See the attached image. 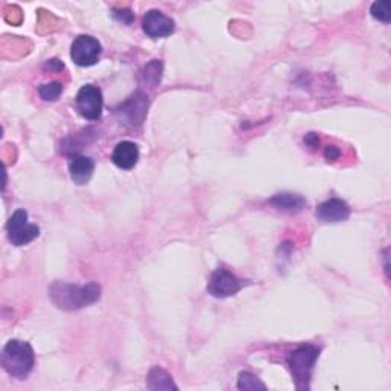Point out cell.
I'll list each match as a JSON object with an SVG mask.
<instances>
[{
	"label": "cell",
	"mask_w": 391,
	"mask_h": 391,
	"mask_svg": "<svg viewBox=\"0 0 391 391\" xmlns=\"http://www.w3.org/2000/svg\"><path fill=\"white\" fill-rule=\"evenodd\" d=\"M324 156H326V159H329V161H335V159L340 158L341 152H340V149H338V147H335V145H329V147H326Z\"/></svg>",
	"instance_id": "20"
},
{
	"label": "cell",
	"mask_w": 391,
	"mask_h": 391,
	"mask_svg": "<svg viewBox=\"0 0 391 391\" xmlns=\"http://www.w3.org/2000/svg\"><path fill=\"white\" fill-rule=\"evenodd\" d=\"M317 217L321 222L335 223L343 222L350 217V206L343 199H329V201L319 204L317 208Z\"/></svg>",
	"instance_id": "10"
},
{
	"label": "cell",
	"mask_w": 391,
	"mask_h": 391,
	"mask_svg": "<svg viewBox=\"0 0 391 391\" xmlns=\"http://www.w3.org/2000/svg\"><path fill=\"white\" fill-rule=\"evenodd\" d=\"M319 349L312 344L298 347L288 356V366L292 373L295 387L298 390H309L312 373H314Z\"/></svg>",
	"instance_id": "3"
},
{
	"label": "cell",
	"mask_w": 391,
	"mask_h": 391,
	"mask_svg": "<svg viewBox=\"0 0 391 391\" xmlns=\"http://www.w3.org/2000/svg\"><path fill=\"white\" fill-rule=\"evenodd\" d=\"M243 286H245V281L240 280L239 277L227 271V269L219 267L213 272L206 289L208 293H211L216 298H228L240 292Z\"/></svg>",
	"instance_id": "5"
},
{
	"label": "cell",
	"mask_w": 391,
	"mask_h": 391,
	"mask_svg": "<svg viewBox=\"0 0 391 391\" xmlns=\"http://www.w3.org/2000/svg\"><path fill=\"white\" fill-rule=\"evenodd\" d=\"M36 364L32 347L20 340L8 341L2 350V367L13 378L23 379L29 375Z\"/></svg>",
	"instance_id": "2"
},
{
	"label": "cell",
	"mask_w": 391,
	"mask_h": 391,
	"mask_svg": "<svg viewBox=\"0 0 391 391\" xmlns=\"http://www.w3.org/2000/svg\"><path fill=\"white\" fill-rule=\"evenodd\" d=\"M147 387L150 390H178L173 378L159 367H153L150 370L149 376H147Z\"/></svg>",
	"instance_id": "14"
},
{
	"label": "cell",
	"mask_w": 391,
	"mask_h": 391,
	"mask_svg": "<svg viewBox=\"0 0 391 391\" xmlns=\"http://www.w3.org/2000/svg\"><path fill=\"white\" fill-rule=\"evenodd\" d=\"M39 93L45 101H55V100H58L60 95L63 93V84L58 81L43 84L39 88Z\"/></svg>",
	"instance_id": "17"
},
{
	"label": "cell",
	"mask_w": 391,
	"mask_h": 391,
	"mask_svg": "<svg viewBox=\"0 0 391 391\" xmlns=\"http://www.w3.org/2000/svg\"><path fill=\"white\" fill-rule=\"evenodd\" d=\"M274 208L280 211H288V213H297L301 211L304 206H306V201L298 194L292 193H281L275 194L271 201H269Z\"/></svg>",
	"instance_id": "13"
},
{
	"label": "cell",
	"mask_w": 391,
	"mask_h": 391,
	"mask_svg": "<svg viewBox=\"0 0 391 391\" xmlns=\"http://www.w3.org/2000/svg\"><path fill=\"white\" fill-rule=\"evenodd\" d=\"M112 161L117 165L118 168L123 170H132L139 161V149L138 145L132 141H123L119 143L114 154H112Z\"/></svg>",
	"instance_id": "11"
},
{
	"label": "cell",
	"mask_w": 391,
	"mask_h": 391,
	"mask_svg": "<svg viewBox=\"0 0 391 391\" xmlns=\"http://www.w3.org/2000/svg\"><path fill=\"white\" fill-rule=\"evenodd\" d=\"M95 164L88 156L81 154H74L71 161H69V173H71V178L78 185H84L86 182H89V179L93 175Z\"/></svg>",
	"instance_id": "12"
},
{
	"label": "cell",
	"mask_w": 391,
	"mask_h": 391,
	"mask_svg": "<svg viewBox=\"0 0 391 391\" xmlns=\"http://www.w3.org/2000/svg\"><path fill=\"white\" fill-rule=\"evenodd\" d=\"M371 15L375 17L376 20L379 22H384V23H390L391 20V15H390V8L387 5V2L384 0H379V2H375L371 5V10H370Z\"/></svg>",
	"instance_id": "18"
},
{
	"label": "cell",
	"mask_w": 391,
	"mask_h": 391,
	"mask_svg": "<svg viewBox=\"0 0 391 391\" xmlns=\"http://www.w3.org/2000/svg\"><path fill=\"white\" fill-rule=\"evenodd\" d=\"M45 67H48L49 71H62V69H63L65 66H63L62 62H58L57 58H54V60H49V62L46 63Z\"/></svg>",
	"instance_id": "21"
},
{
	"label": "cell",
	"mask_w": 391,
	"mask_h": 391,
	"mask_svg": "<svg viewBox=\"0 0 391 391\" xmlns=\"http://www.w3.org/2000/svg\"><path fill=\"white\" fill-rule=\"evenodd\" d=\"M239 390H266V385L256 375L249 371H241L237 380Z\"/></svg>",
	"instance_id": "16"
},
{
	"label": "cell",
	"mask_w": 391,
	"mask_h": 391,
	"mask_svg": "<svg viewBox=\"0 0 391 391\" xmlns=\"http://www.w3.org/2000/svg\"><path fill=\"white\" fill-rule=\"evenodd\" d=\"M304 141H306V144H309V145H315L318 143V136L314 133H309V135H306V138H304Z\"/></svg>",
	"instance_id": "22"
},
{
	"label": "cell",
	"mask_w": 391,
	"mask_h": 391,
	"mask_svg": "<svg viewBox=\"0 0 391 391\" xmlns=\"http://www.w3.org/2000/svg\"><path fill=\"white\" fill-rule=\"evenodd\" d=\"M8 239L14 246H25L36 240L40 234V228L37 225L28 222V213L25 210H17L11 219L6 223Z\"/></svg>",
	"instance_id": "4"
},
{
	"label": "cell",
	"mask_w": 391,
	"mask_h": 391,
	"mask_svg": "<svg viewBox=\"0 0 391 391\" xmlns=\"http://www.w3.org/2000/svg\"><path fill=\"white\" fill-rule=\"evenodd\" d=\"M143 31L152 39H164L175 32V20L158 10H150L143 17Z\"/></svg>",
	"instance_id": "8"
},
{
	"label": "cell",
	"mask_w": 391,
	"mask_h": 391,
	"mask_svg": "<svg viewBox=\"0 0 391 391\" xmlns=\"http://www.w3.org/2000/svg\"><path fill=\"white\" fill-rule=\"evenodd\" d=\"M49 297L58 309L78 310L97 303L101 297V288L97 283L77 286L65 281H55L51 284Z\"/></svg>",
	"instance_id": "1"
},
{
	"label": "cell",
	"mask_w": 391,
	"mask_h": 391,
	"mask_svg": "<svg viewBox=\"0 0 391 391\" xmlns=\"http://www.w3.org/2000/svg\"><path fill=\"white\" fill-rule=\"evenodd\" d=\"M149 110V100L143 92H135L123 106L118 109V114L123 115L132 126H141Z\"/></svg>",
	"instance_id": "9"
},
{
	"label": "cell",
	"mask_w": 391,
	"mask_h": 391,
	"mask_svg": "<svg viewBox=\"0 0 391 391\" xmlns=\"http://www.w3.org/2000/svg\"><path fill=\"white\" fill-rule=\"evenodd\" d=\"M77 107L80 115L89 121H97L102 115V93L93 84H86L77 93Z\"/></svg>",
	"instance_id": "7"
},
{
	"label": "cell",
	"mask_w": 391,
	"mask_h": 391,
	"mask_svg": "<svg viewBox=\"0 0 391 391\" xmlns=\"http://www.w3.org/2000/svg\"><path fill=\"white\" fill-rule=\"evenodd\" d=\"M162 69L164 66L161 60H152V62L147 66H144V69L141 71V80L145 84H150L152 88H156L162 78Z\"/></svg>",
	"instance_id": "15"
},
{
	"label": "cell",
	"mask_w": 391,
	"mask_h": 391,
	"mask_svg": "<svg viewBox=\"0 0 391 391\" xmlns=\"http://www.w3.org/2000/svg\"><path fill=\"white\" fill-rule=\"evenodd\" d=\"M101 43L91 36L77 37L71 48L72 62L81 67H89L98 63L101 57Z\"/></svg>",
	"instance_id": "6"
},
{
	"label": "cell",
	"mask_w": 391,
	"mask_h": 391,
	"mask_svg": "<svg viewBox=\"0 0 391 391\" xmlns=\"http://www.w3.org/2000/svg\"><path fill=\"white\" fill-rule=\"evenodd\" d=\"M114 17L118 20H121L123 23L130 25L133 22V14L130 10H119V11H114Z\"/></svg>",
	"instance_id": "19"
}]
</instances>
